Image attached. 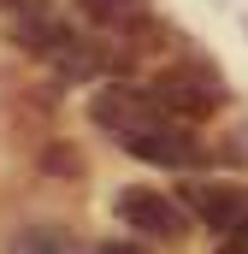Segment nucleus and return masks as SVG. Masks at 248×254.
Here are the masks:
<instances>
[{"label": "nucleus", "instance_id": "1", "mask_svg": "<svg viewBox=\"0 0 248 254\" xmlns=\"http://www.w3.org/2000/svg\"><path fill=\"white\" fill-rule=\"evenodd\" d=\"M154 101L178 119V125H201V119H213V113H225V101H231V83H225V71L219 65H207L201 54L195 60H172L154 83Z\"/></svg>", "mask_w": 248, "mask_h": 254}, {"label": "nucleus", "instance_id": "3", "mask_svg": "<svg viewBox=\"0 0 248 254\" xmlns=\"http://www.w3.org/2000/svg\"><path fill=\"white\" fill-rule=\"evenodd\" d=\"M113 219L124 231L148 237V243H184L195 231V213L184 207V195H166V190H148V184H124L113 195Z\"/></svg>", "mask_w": 248, "mask_h": 254}, {"label": "nucleus", "instance_id": "9", "mask_svg": "<svg viewBox=\"0 0 248 254\" xmlns=\"http://www.w3.org/2000/svg\"><path fill=\"white\" fill-rule=\"evenodd\" d=\"M213 254H248V243H243V237H225V243H219Z\"/></svg>", "mask_w": 248, "mask_h": 254}, {"label": "nucleus", "instance_id": "6", "mask_svg": "<svg viewBox=\"0 0 248 254\" xmlns=\"http://www.w3.org/2000/svg\"><path fill=\"white\" fill-rule=\"evenodd\" d=\"M107 65H113V60H107L95 42H83V36H71L60 54H54V71H60L65 83H89V77H101Z\"/></svg>", "mask_w": 248, "mask_h": 254}, {"label": "nucleus", "instance_id": "8", "mask_svg": "<svg viewBox=\"0 0 248 254\" xmlns=\"http://www.w3.org/2000/svg\"><path fill=\"white\" fill-rule=\"evenodd\" d=\"M101 254H154V249H142V243H101Z\"/></svg>", "mask_w": 248, "mask_h": 254}, {"label": "nucleus", "instance_id": "2", "mask_svg": "<svg viewBox=\"0 0 248 254\" xmlns=\"http://www.w3.org/2000/svg\"><path fill=\"white\" fill-rule=\"evenodd\" d=\"M89 119H95V130H101V136H113L124 154H130L142 136H154L160 125H172V113L154 101V89H142V83H124V77L101 83V89L89 95Z\"/></svg>", "mask_w": 248, "mask_h": 254}, {"label": "nucleus", "instance_id": "4", "mask_svg": "<svg viewBox=\"0 0 248 254\" xmlns=\"http://www.w3.org/2000/svg\"><path fill=\"white\" fill-rule=\"evenodd\" d=\"M83 24L113 30V36H148L154 30V0H71Z\"/></svg>", "mask_w": 248, "mask_h": 254}, {"label": "nucleus", "instance_id": "5", "mask_svg": "<svg viewBox=\"0 0 248 254\" xmlns=\"http://www.w3.org/2000/svg\"><path fill=\"white\" fill-rule=\"evenodd\" d=\"M6 254H101V243H83L65 225H18L6 237Z\"/></svg>", "mask_w": 248, "mask_h": 254}, {"label": "nucleus", "instance_id": "7", "mask_svg": "<svg viewBox=\"0 0 248 254\" xmlns=\"http://www.w3.org/2000/svg\"><path fill=\"white\" fill-rule=\"evenodd\" d=\"M42 172H48V178H83V154L65 148V142H54V148L42 154Z\"/></svg>", "mask_w": 248, "mask_h": 254}, {"label": "nucleus", "instance_id": "10", "mask_svg": "<svg viewBox=\"0 0 248 254\" xmlns=\"http://www.w3.org/2000/svg\"><path fill=\"white\" fill-rule=\"evenodd\" d=\"M6 6H12V18L18 12H42V0H6Z\"/></svg>", "mask_w": 248, "mask_h": 254}]
</instances>
